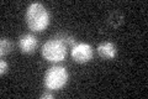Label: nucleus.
Masks as SVG:
<instances>
[{
  "label": "nucleus",
  "mask_w": 148,
  "mask_h": 99,
  "mask_svg": "<svg viewBox=\"0 0 148 99\" xmlns=\"http://www.w3.org/2000/svg\"><path fill=\"white\" fill-rule=\"evenodd\" d=\"M26 22L30 30L35 32L43 31L49 24V14L45 5L40 3H34L26 10Z\"/></svg>",
  "instance_id": "1"
},
{
  "label": "nucleus",
  "mask_w": 148,
  "mask_h": 99,
  "mask_svg": "<svg viewBox=\"0 0 148 99\" xmlns=\"http://www.w3.org/2000/svg\"><path fill=\"white\" fill-rule=\"evenodd\" d=\"M68 82V72L64 67L54 66L45 74V87L49 91H59Z\"/></svg>",
  "instance_id": "2"
},
{
  "label": "nucleus",
  "mask_w": 148,
  "mask_h": 99,
  "mask_svg": "<svg viewBox=\"0 0 148 99\" xmlns=\"http://www.w3.org/2000/svg\"><path fill=\"white\" fill-rule=\"evenodd\" d=\"M41 52L48 62H59L67 56V45L58 39H52L42 46Z\"/></svg>",
  "instance_id": "3"
},
{
  "label": "nucleus",
  "mask_w": 148,
  "mask_h": 99,
  "mask_svg": "<svg viewBox=\"0 0 148 99\" xmlns=\"http://www.w3.org/2000/svg\"><path fill=\"white\" fill-rule=\"evenodd\" d=\"M72 57L78 63H86L92 58V48L88 44H78L72 47Z\"/></svg>",
  "instance_id": "4"
},
{
  "label": "nucleus",
  "mask_w": 148,
  "mask_h": 99,
  "mask_svg": "<svg viewBox=\"0 0 148 99\" xmlns=\"http://www.w3.org/2000/svg\"><path fill=\"white\" fill-rule=\"evenodd\" d=\"M38 46V40L34 35H24L18 40V47H20L21 52L24 53H32Z\"/></svg>",
  "instance_id": "5"
},
{
  "label": "nucleus",
  "mask_w": 148,
  "mask_h": 99,
  "mask_svg": "<svg viewBox=\"0 0 148 99\" xmlns=\"http://www.w3.org/2000/svg\"><path fill=\"white\" fill-rule=\"evenodd\" d=\"M98 53L101 58H106V60H110V58H114L117 53V50H116V46L111 42H103L98 46Z\"/></svg>",
  "instance_id": "6"
},
{
  "label": "nucleus",
  "mask_w": 148,
  "mask_h": 99,
  "mask_svg": "<svg viewBox=\"0 0 148 99\" xmlns=\"http://www.w3.org/2000/svg\"><path fill=\"white\" fill-rule=\"evenodd\" d=\"M11 51H12V42L9 39L3 37L1 41H0V55L6 56L8 53H10Z\"/></svg>",
  "instance_id": "7"
},
{
  "label": "nucleus",
  "mask_w": 148,
  "mask_h": 99,
  "mask_svg": "<svg viewBox=\"0 0 148 99\" xmlns=\"http://www.w3.org/2000/svg\"><path fill=\"white\" fill-rule=\"evenodd\" d=\"M6 72H8V63L3 60L1 62H0V74H1V76H4V74H5Z\"/></svg>",
  "instance_id": "8"
},
{
  "label": "nucleus",
  "mask_w": 148,
  "mask_h": 99,
  "mask_svg": "<svg viewBox=\"0 0 148 99\" xmlns=\"http://www.w3.org/2000/svg\"><path fill=\"white\" fill-rule=\"evenodd\" d=\"M41 98H42V99H52L53 96L51 93H43L42 96H41Z\"/></svg>",
  "instance_id": "9"
}]
</instances>
